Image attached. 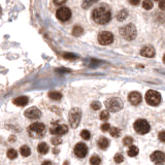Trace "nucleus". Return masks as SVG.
<instances>
[{
  "label": "nucleus",
  "instance_id": "32",
  "mask_svg": "<svg viewBox=\"0 0 165 165\" xmlns=\"http://www.w3.org/2000/svg\"><path fill=\"white\" fill-rule=\"evenodd\" d=\"M123 143L125 145H131L132 143H133V138L132 137H130V136H127V137H125V138L123 139Z\"/></svg>",
  "mask_w": 165,
  "mask_h": 165
},
{
  "label": "nucleus",
  "instance_id": "31",
  "mask_svg": "<svg viewBox=\"0 0 165 165\" xmlns=\"http://www.w3.org/2000/svg\"><path fill=\"white\" fill-rule=\"evenodd\" d=\"M91 109H93L94 110H98L101 109V103L99 101H93L91 103Z\"/></svg>",
  "mask_w": 165,
  "mask_h": 165
},
{
  "label": "nucleus",
  "instance_id": "42",
  "mask_svg": "<svg viewBox=\"0 0 165 165\" xmlns=\"http://www.w3.org/2000/svg\"><path fill=\"white\" fill-rule=\"evenodd\" d=\"M155 1H159V0H155Z\"/></svg>",
  "mask_w": 165,
  "mask_h": 165
},
{
  "label": "nucleus",
  "instance_id": "41",
  "mask_svg": "<svg viewBox=\"0 0 165 165\" xmlns=\"http://www.w3.org/2000/svg\"><path fill=\"white\" fill-rule=\"evenodd\" d=\"M44 164H51V162L50 161H45V162H44Z\"/></svg>",
  "mask_w": 165,
  "mask_h": 165
},
{
  "label": "nucleus",
  "instance_id": "14",
  "mask_svg": "<svg viewBox=\"0 0 165 165\" xmlns=\"http://www.w3.org/2000/svg\"><path fill=\"white\" fill-rule=\"evenodd\" d=\"M128 100L131 104L133 105H138L142 100V94L138 93V92H131L128 96Z\"/></svg>",
  "mask_w": 165,
  "mask_h": 165
},
{
  "label": "nucleus",
  "instance_id": "25",
  "mask_svg": "<svg viewBox=\"0 0 165 165\" xmlns=\"http://www.w3.org/2000/svg\"><path fill=\"white\" fill-rule=\"evenodd\" d=\"M109 132H110V135H112L113 137H119L121 135V130L119 128H117V127H113V128H112Z\"/></svg>",
  "mask_w": 165,
  "mask_h": 165
},
{
  "label": "nucleus",
  "instance_id": "6",
  "mask_svg": "<svg viewBox=\"0 0 165 165\" xmlns=\"http://www.w3.org/2000/svg\"><path fill=\"white\" fill-rule=\"evenodd\" d=\"M145 100H147V103L152 105V106H157L161 101V95L159 92L155 90H149L145 93Z\"/></svg>",
  "mask_w": 165,
  "mask_h": 165
},
{
  "label": "nucleus",
  "instance_id": "29",
  "mask_svg": "<svg viewBox=\"0 0 165 165\" xmlns=\"http://www.w3.org/2000/svg\"><path fill=\"white\" fill-rule=\"evenodd\" d=\"M96 1H97V0H84L82 6L84 7V9H87V7H89L90 5H92L93 3H95Z\"/></svg>",
  "mask_w": 165,
  "mask_h": 165
},
{
  "label": "nucleus",
  "instance_id": "40",
  "mask_svg": "<svg viewBox=\"0 0 165 165\" xmlns=\"http://www.w3.org/2000/svg\"><path fill=\"white\" fill-rule=\"evenodd\" d=\"M160 1V3H159V6H160V9L163 10L164 9V0H159Z\"/></svg>",
  "mask_w": 165,
  "mask_h": 165
},
{
  "label": "nucleus",
  "instance_id": "35",
  "mask_svg": "<svg viewBox=\"0 0 165 165\" xmlns=\"http://www.w3.org/2000/svg\"><path fill=\"white\" fill-rule=\"evenodd\" d=\"M63 57L65 59H69V60H72V59H75L77 58V56H75V55H74V54H69V53H65V54H63Z\"/></svg>",
  "mask_w": 165,
  "mask_h": 165
},
{
  "label": "nucleus",
  "instance_id": "3",
  "mask_svg": "<svg viewBox=\"0 0 165 165\" xmlns=\"http://www.w3.org/2000/svg\"><path fill=\"white\" fill-rule=\"evenodd\" d=\"M136 28L133 24H128L127 26L122 27L120 29V34L123 38H125L127 40H133L136 37Z\"/></svg>",
  "mask_w": 165,
  "mask_h": 165
},
{
  "label": "nucleus",
  "instance_id": "34",
  "mask_svg": "<svg viewBox=\"0 0 165 165\" xmlns=\"http://www.w3.org/2000/svg\"><path fill=\"white\" fill-rule=\"evenodd\" d=\"M61 142H62V140H61V138H59V137H53V138L51 139V142H52L54 145H60Z\"/></svg>",
  "mask_w": 165,
  "mask_h": 165
},
{
  "label": "nucleus",
  "instance_id": "17",
  "mask_svg": "<svg viewBox=\"0 0 165 165\" xmlns=\"http://www.w3.org/2000/svg\"><path fill=\"white\" fill-rule=\"evenodd\" d=\"M109 145V140L107 138H105V137H100L98 139V147L100 149L105 150V149H107Z\"/></svg>",
  "mask_w": 165,
  "mask_h": 165
},
{
  "label": "nucleus",
  "instance_id": "8",
  "mask_svg": "<svg viewBox=\"0 0 165 165\" xmlns=\"http://www.w3.org/2000/svg\"><path fill=\"white\" fill-rule=\"evenodd\" d=\"M50 132L55 135H63L68 132V127L65 124L54 123L50 128Z\"/></svg>",
  "mask_w": 165,
  "mask_h": 165
},
{
  "label": "nucleus",
  "instance_id": "23",
  "mask_svg": "<svg viewBox=\"0 0 165 165\" xmlns=\"http://www.w3.org/2000/svg\"><path fill=\"white\" fill-rule=\"evenodd\" d=\"M142 7L147 10H150L153 9V1L151 0H143L142 2Z\"/></svg>",
  "mask_w": 165,
  "mask_h": 165
},
{
  "label": "nucleus",
  "instance_id": "5",
  "mask_svg": "<svg viewBox=\"0 0 165 165\" xmlns=\"http://www.w3.org/2000/svg\"><path fill=\"white\" fill-rule=\"evenodd\" d=\"M133 127H134V130L138 134H147L151 130L150 124L148 123V121L142 120V119H138V120L135 121L133 124Z\"/></svg>",
  "mask_w": 165,
  "mask_h": 165
},
{
  "label": "nucleus",
  "instance_id": "20",
  "mask_svg": "<svg viewBox=\"0 0 165 165\" xmlns=\"http://www.w3.org/2000/svg\"><path fill=\"white\" fill-rule=\"evenodd\" d=\"M48 97H50L52 100H60L62 98V94L59 93V92H56V91H52L48 93Z\"/></svg>",
  "mask_w": 165,
  "mask_h": 165
},
{
  "label": "nucleus",
  "instance_id": "9",
  "mask_svg": "<svg viewBox=\"0 0 165 165\" xmlns=\"http://www.w3.org/2000/svg\"><path fill=\"white\" fill-rule=\"evenodd\" d=\"M98 41L101 45H110L113 41V35L109 31H102L98 35Z\"/></svg>",
  "mask_w": 165,
  "mask_h": 165
},
{
  "label": "nucleus",
  "instance_id": "16",
  "mask_svg": "<svg viewBox=\"0 0 165 165\" xmlns=\"http://www.w3.org/2000/svg\"><path fill=\"white\" fill-rule=\"evenodd\" d=\"M13 104L18 105V106H25V105L28 103V97L26 96H20V97H17L13 100Z\"/></svg>",
  "mask_w": 165,
  "mask_h": 165
},
{
  "label": "nucleus",
  "instance_id": "10",
  "mask_svg": "<svg viewBox=\"0 0 165 165\" xmlns=\"http://www.w3.org/2000/svg\"><path fill=\"white\" fill-rule=\"evenodd\" d=\"M56 17L61 22H66V21H68L71 18V10L68 7H61V9L57 10Z\"/></svg>",
  "mask_w": 165,
  "mask_h": 165
},
{
  "label": "nucleus",
  "instance_id": "30",
  "mask_svg": "<svg viewBox=\"0 0 165 165\" xmlns=\"http://www.w3.org/2000/svg\"><path fill=\"white\" fill-rule=\"evenodd\" d=\"M81 136H82V138H84L85 140H88V139H90L91 133L88 130H83L81 132Z\"/></svg>",
  "mask_w": 165,
  "mask_h": 165
},
{
  "label": "nucleus",
  "instance_id": "7",
  "mask_svg": "<svg viewBox=\"0 0 165 165\" xmlns=\"http://www.w3.org/2000/svg\"><path fill=\"white\" fill-rule=\"evenodd\" d=\"M81 117H82V113H81V109L78 107H74L70 110L69 113V124L72 128H77L80 124V121H81Z\"/></svg>",
  "mask_w": 165,
  "mask_h": 165
},
{
  "label": "nucleus",
  "instance_id": "26",
  "mask_svg": "<svg viewBox=\"0 0 165 165\" xmlns=\"http://www.w3.org/2000/svg\"><path fill=\"white\" fill-rule=\"evenodd\" d=\"M17 156H18V153H17V151L16 150H13V149H9V151H7V157H9V159H16L17 158Z\"/></svg>",
  "mask_w": 165,
  "mask_h": 165
},
{
  "label": "nucleus",
  "instance_id": "11",
  "mask_svg": "<svg viewBox=\"0 0 165 165\" xmlns=\"http://www.w3.org/2000/svg\"><path fill=\"white\" fill-rule=\"evenodd\" d=\"M88 153V148L85 143L80 142L74 147V154L77 158H84Z\"/></svg>",
  "mask_w": 165,
  "mask_h": 165
},
{
  "label": "nucleus",
  "instance_id": "38",
  "mask_svg": "<svg viewBox=\"0 0 165 165\" xmlns=\"http://www.w3.org/2000/svg\"><path fill=\"white\" fill-rule=\"evenodd\" d=\"M66 2V0H54V3L56 5H62Z\"/></svg>",
  "mask_w": 165,
  "mask_h": 165
},
{
  "label": "nucleus",
  "instance_id": "18",
  "mask_svg": "<svg viewBox=\"0 0 165 165\" xmlns=\"http://www.w3.org/2000/svg\"><path fill=\"white\" fill-rule=\"evenodd\" d=\"M37 150H38V153L45 155V154H47L50 148H48V145L45 142H40L38 145V147H37Z\"/></svg>",
  "mask_w": 165,
  "mask_h": 165
},
{
  "label": "nucleus",
  "instance_id": "19",
  "mask_svg": "<svg viewBox=\"0 0 165 165\" xmlns=\"http://www.w3.org/2000/svg\"><path fill=\"white\" fill-rule=\"evenodd\" d=\"M139 153V150L137 147H135V145H129V150H128V155L130 157H134V156H137Z\"/></svg>",
  "mask_w": 165,
  "mask_h": 165
},
{
  "label": "nucleus",
  "instance_id": "28",
  "mask_svg": "<svg viewBox=\"0 0 165 165\" xmlns=\"http://www.w3.org/2000/svg\"><path fill=\"white\" fill-rule=\"evenodd\" d=\"M99 118H100V120H102V121H106L107 119L109 118V110H103V112L100 113Z\"/></svg>",
  "mask_w": 165,
  "mask_h": 165
},
{
  "label": "nucleus",
  "instance_id": "24",
  "mask_svg": "<svg viewBox=\"0 0 165 165\" xmlns=\"http://www.w3.org/2000/svg\"><path fill=\"white\" fill-rule=\"evenodd\" d=\"M127 17H128V13H127L125 9L121 10V12L119 13H118V16H117L118 20H119V21H121V22H122V21L125 20V19H126Z\"/></svg>",
  "mask_w": 165,
  "mask_h": 165
},
{
  "label": "nucleus",
  "instance_id": "27",
  "mask_svg": "<svg viewBox=\"0 0 165 165\" xmlns=\"http://www.w3.org/2000/svg\"><path fill=\"white\" fill-rule=\"evenodd\" d=\"M90 163H91V164H95V165L100 164V163H101V159H100V157H98L97 155H94V156L91 157Z\"/></svg>",
  "mask_w": 165,
  "mask_h": 165
},
{
  "label": "nucleus",
  "instance_id": "2",
  "mask_svg": "<svg viewBox=\"0 0 165 165\" xmlns=\"http://www.w3.org/2000/svg\"><path fill=\"white\" fill-rule=\"evenodd\" d=\"M45 131V126L42 123H33L28 128V133L33 138H39L44 135Z\"/></svg>",
  "mask_w": 165,
  "mask_h": 165
},
{
  "label": "nucleus",
  "instance_id": "37",
  "mask_svg": "<svg viewBox=\"0 0 165 165\" xmlns=\"http://www.w3.org/2000/svg\"><path fill=\"white\" fill-rule=\"evenodd\" d=\"M159 139H160L162 142H165V132L164 131H161L160 133H159Z\"/></svg>",
  "mask_w": 165,
  "mask_h": 165
},
{
  "label": "nucleus",
  "instance_id": "15",
  "mask_svg": "<svg viewBox=\"0 0 165 165\" xmlns=\"http://www.w3.org/2000/svg\"><path fill=\"white\" fill-rule=\"evenodd\" d=\"M155 54V48L153 47H150V45H147V47L142 48L140 50V55L143 57H148V58H153Z\"/></svg>",
  "mask_w": 165,
  "mask_h": 165
},
{
  "label": "nucleus",
  "instance_id": "22",
  "mask_svg": "<svg viewBox=\"0 0 165 165\" xmlns=\"http://www.w3.org/2000/svg\"><path fill=\"white\" fill-rule=\"evenodd\" d=\"M83 33H84V29L81 26H74V29H72V34L74 36H81Z\"/></svg>",
  "mask_w": 165,
  "mask_h": 165
},
{
  "label": "nucleus",
  "instance_id": "39",
  "mask_svg": "<svg viewBox=\"0 0 165 165\" xmlns=\"http://www.w3.org/2000/svg\"><path fill=\"white\" fill-rule=\"evenodd\" d=\"M139 1H140V0H129V2H130L131 5H137V4H139Z\"/></svg>",
  "mask_w": 165,
  "mask_h": 165
},
{
  "label": "nucleus",
  "instance_id": "12",
  "mask_svg": "<svg viewBox=\"0 0 165 165\" xmlns=\"http://www.w3.org/2000/svg\"><path fill=\"white\" fill-rule=\"evenodd\" d=\"M25 117H27L28 119H38L40 118V116H41V113H40V110L38 109H36V107H30V109H28L25 112Z\"/></svg>",
  "mask_w": 165,
  "mask_h": 165
},
{
  "label": "nucleus",
  "instance_id": "13",
  "mask_svg": "<svg viewBox=\"0 0 165 165\" xmlns=\"http://www.w3.org/2000/svg\"><path fill=\"white\" fill-rule=\"evenodd\" d=\"M151 160H152L154 163H157V164L164 163V160H165L164 153L160 152V151H156V152H154L152 155H151Z\"/></svg>",
  "mask_w": 165,
  "mask_h": 165
},
{
  "label": "nucleus",
  "instance_id": "4",
  "mask_svg": "<svg viewBox=\"0 0 165 165\" xmlns=\"http://www.w3.org/2000/svg\"><path fill=\"white\" fill-rule=\"evenodd\" d=\"M105 106L106 109L112 113H117L123 109V101L119 97H113L106 100L105 102Z\"/></svg>",
  "mask_w": 165,
  "mask_h": 165
},
{
  "label": "nucleus",
  "instance_id": "1",
  "mask_svg": "<svg viewBox=\"0 0 165 165\" xmlns=\"http://www.w3.org/2000/svg\"><path fill=\"white\" fill-rule=\"evenodd\" d=\"M92 18L97 24H107L112 19V13L107 7L100 6L93 10Z\"/></svg>",
  "mask_w": 165,
  "mask_h": 165
},
{
  "label": "nucleus",
  "instance_id": "21",
  "mask_svg": "<svg viewBox=\"0 0 165 165\" xmlns=\"http://www.w3.org/2000/svg\"><path fill=\"white\" fill-rule=\"evenodd\" d=\"M20 152H21V154H22V156L28 157L31 154V150H30V148H29L28 145H22L21 149H20Z\"/></svg>",
  "mask_w": 165,
  "mask_h": 165
},
{
  "label": "nucleus",
  "instance_id": "36",
  "mask_svg": "<svg viewBox=\"0 0 165 165\" xmlns=\"http://www.w3.org/2000/svg\"><path fill=\"white\" fill-rule=\"evenodd\" d=\"M109 128H110V125H109V124H107V123H104L103 125L101 126V130L102 131H109Z\"/></svg>",
  "mask_w": 165,
  "mask_h": 165
},
{
  "label": "nucleus",
  "instance_id": "33",
  "mask_svg": "<svg viewBox=\"0 0 165 165\" xmlns=\"http://www.w3.org/2000/svg\"><path fill=\"white\" fill-rule=\"evenodd\" d=\"M115 161L117 162V163H121V162L124 161V157L122 154H117V155L115 156Z\"/></svg>",
  "mask_w": 165,
  "mask_h": 165
}]
</instances>
